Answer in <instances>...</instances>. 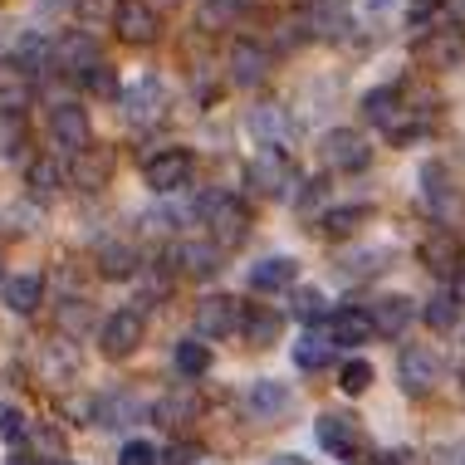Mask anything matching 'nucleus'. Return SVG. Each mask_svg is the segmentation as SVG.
Masks as SVG:
<instances>
[{"instance_id": "obj_1", "label": "nucleus", "mask_w": 465, "mask_h": 465, "mask_svg": "<svg viewBox=\"0 0 465 465\" xmlns=\"http://www.w3.org/2000/svg\"><path fill=\"white\" fill-rule=\"evenodd\" d=\"M245 186L260 192V196H274V201H294L304 177H299V167H294L289 153H280V147H260V153L250 157V167H245Z\"/></svg>"}, {"instance_id": "obj_2", "label": "nucleus", "mask_w": 465, "mask_h": 465, "mask_svg": "<svg viewBox=\"0 0 465 465\" xmlns=\"http://www.w3.org/2000/svg\"><path fill=\"white\" fill-rule=\"evenodd\" d=\"M196 211H201V221L211 225V245L216 250H235L250 235V206L241 196H231V192H206L196 201Z\"/></svg>"}, {"instance_id": "obj_3", "label": "nucleus", "mask_w": 465, "mask_h": 465, "mask_svg": "<svg viewBox=\"0 0 465 465\" xmlns=\"http://www.w3.org/2000/svg\"><path fill=\"white\" fill-rule=\"evenodd\" d=\"M411 59L421 69H465V25L456 20H436L411 40Z\"/></svg>"}, {"instance_id": "obj_4", "label": "nucleus", "mask_w": 465, "mask_h": 465, "mask_svg": "<svg viewBox=\"0 0 465 465\" xmlns=\"http://www.w3.org/2000/svg\"><path fill=\"white\" fill-rule=\"evenodd\" d=\"M421 201H426V211H431L446 231H450V221L465 216V196H460V186L450 182V172L441 167V162H426V167H421Z\"/></svg>"}, {"instance_id": "obj_5", "label": "nucleus", "mask_w": 465, "mask_h": 465, "mask_svg": "<svg viewBox=\"0 0 465 465\" xmlns=\"http://www.w3.org/2000/svg\"><path fill=\"white\" fill-rule=\"evenodd\" d=\"M319 157H323L329 172H362L372 162V147L358 128H329L323 143H319Z\"/></svg>"}, {"instance_id": "obj_6", "label": "nucleus", "mask_w": 465, "mask_h": 465, "mask_svg": "<svg viewBox=\"0 0 465 465\" xmlns=\"http://www.w3.org/2000/svg\"><path fill=\"white\" fill-rule=\"evenodd\" d=\"M192 172H196L192 147H162L157 157H147L143 177H147V186H153L157 196H172V192H182V186L192 182Z\"/></svg>"}, {"instance_id": "obj_7", "label": "nucleus", "mask_w": 465, "mask_h": 465, "mask_svg": "<svg viewBox=\"0 0 465 465\" xmlns=\"http://www.w3.org/2000/svg\"><path fill=\"white\" fill-rule=\"evenodd\" d=\"M98 40L89 30H69V35H59L54 45H49V69L54 74H69V79H84V69H94L98 64Z\"/></svg>"}, {"instance_id": "obj_8", "label": "nucleus", "mask_w": 465, "mask_h": 465, "mask_svg": "<svg viewBox=\"0 0 465 465\" xmlns=\"http://www.w3.org/2000/svg\"><path fill=\"white\" fill-rule=\"evenodd\" d=\"M313 431H319V446L329 450V456H338V460L362 456V426H358L353 411H323Z\"/></svg>"}, {"instance_id": "obj_9", "label": "nucleus", "mask_w": 465, "mask_h": 465, "mask_svg": "<svg viewBox=\"0 0 465 465\" xmlns=\"http://www.w3.org/2000/svg\"><path fill=\"white\" fill-rule=\"evenodd\" d=\"M49 137H54L59 153H74V157H79L84 147L94 143L89 113H84L79 104H54V108H49Z\"/></svg>"}, {"instance_id": "obj_10", "label": "nucleus", "mask_w": 465, "mask_h": 465, "mask_svg": "<svg viewBox=\"0 0 465 465\" xmlns=\"http://www.w3.org/2000/svg\"><path fill=\"white\" fill-rule=\"evenodd\" d=\"M309 40H343L353 25V0H304V20Z\"/></svg>"}, {"instance_id": "obj_11", "label": "nucleus", "mask_w": 465, "mask_h": 465, "mask_svg": "<svg viewBox=\"0 0 465 465\" xmlns=\"http://www.w3.org/2000/svg\"><path fill=\"white\" fill-rule=\"evenodd\" d=\"M113 30H118L128 45H157L162 40V15L147 5V0H118V10H113Z\"/></svg>"}, {"instance_id": "obj_12", "label": "nucleus", "mask_w": 465, "mask_h": 465, "mask_svg": "<svg viewBox=\"0 0 465 465\" xmlns=\"http://www.w3.org/2000/svg\"><path fill=\"white\" fill-rule=\"evenodd\" d=\"M397 377H401V392L407 397H431L436 382H441V358L426 353V348H407L397 358Z\"/></svg>"}, {"instance_id": "obj_13", "label": "nucleus", "mask_w": 465, "mask_h": 465, "mask_svg": "<svg viewBox=\"0 0 465 465\" xmlns=\"http://www.w3.org/2000/svg\"><path fill=\"white\" fill-rule=\"evenodd\" d=\"M118 98H123L128 123H137V128H147V123H157L162 113H167V89H162V79H137L128 89H118Z\"/></svg>"}, {"instance_id": "obj_14", "label": "nucleus", "mask_w": 465, "mask_h": 465, "mask_svg": "<svg viewBox=\"0 0 465 465\" xmlns=\"http://www.w3.org/2000/svg\"><path fill=\"white\" fill-rule=\"evenodd\" d=\"M245 128H250V137H255L260 147H280V153H284V147L294 143V118H289V108H280V104L250 108Z\"/></svg>"}, {"instance_id": "obj_15", "label": "nucleus", "mask_w": 465, "mask_h": 465, "mask_svg": "<svg viewBox=\"0 0 465 465\" xmlns=\"http://www.w3.org/2000/svg\"><path fill=\"white\" fill-rule=\"evenodd\" d=\"M143 329H147V323H143V313H137V309H118L104 323L98 343H104L108 358H128V353H137V343H143Z\"/></svg>"}, {"instance_id": "obj_16", "label": "nucleus", "mask_w": 465, "mask_h": 465, "mask_svg": "<svg viewBox=\"0 0 465 465\" xmlns=\"http://www.w3.org/2000/svg\"><path fill=\"white\" fill-rule=\"evenodd\" d=\"M241 329V304L231 294H206L196 304V333L201 338H225Z\"/></svg>"}, {"instance_id": "obj_17", "label": "nucleus", "mask_w": 465, "mask_h": 465, "mask_svg": "<svg viewBox=\"0 0 465 465\" xmlns=\"http://www.w3.org/2000/svg\"><path fill=\"white\" fill-rule=\"evenodd\" d=\"M270 49L260 45V40H235L231 45V79L241 84V89H255V84H265L270 79Z\"/></svg>"}, {"instance_id": "obj_18", "label": "nucleus", "mask_w": 465, "mask_h": 465, "mask_svg": "<svg viewBox=\"0 0 465 465\" xmlns=\"http://www.w3.org/2000/svg\"><path fill=\"white\" fill-rule=\"evenodd\" d=\"M411 319H417V304H411L407 294H382L368 309V323H372L377 338H401V333L411 329Z\"/></svg>"}, {"instance_id": "obj_19", "label": "nucleus", "mask_w": 465, "mask_h": 465, "mask_svg": "<svg viewBox=\"0 0 465 465\" xmlns=\"http://www.w3.org/2000/svg\"><path fill=\"white\" fill-rule=\"evenodd\" d=\"M417 260H421L426 270H436V274H456L460 270V241H456V231L436 225V231L417 245Z\"/></svg>"}, {"instance_id": "obj_20", "label": "nucleus", "mask_w": 465, "mask_h": 465, "mask_svg": "<svg viewBox=\"0 0 465 465\" xmlns=\"http://www.w3.org/2000/svg\"><path fill=\"white\" fill-rule=\"evenodd\" d=\"M30 98H35V74H25L15 59H5L0 64V113H20L30 108Z\"/></svg>"}, {"instance_id": "obj_21", "label": "nucleus", "mask_w": 465, "mask_h": 465, "mask_svg": "<svg viewBox=\"0 0 465 465\" xmlns=\"http://www.w3.org/2000/svg\"><path fill=\"white\" fill-rule=\"evenodd\" d=\"M372 338V323H368V309H338L333 319H329V343L333 348H358V343H368Z\"/></svg>"}, {"instance_id": "obj_22", "label": "nucleus", "mask_w": 465, "mask_h": 465, "mask_svg": "<svg viewBox=\"0 0 465 465\" xmlns=\"http://www.w3.org/2000/svg\"><path fill=\"white\" fill-rule=\"evenodd\" d=\"M172 260H177L182 274H192V280H216L221 274V250L211 241H186V245H177Z\"/></svg>"}, {"instance_id": "obj_23", "label": "nucleus", "mask_w": 465, "mask_h": 465, "mask_svg": "<svg viewBox=\"0 0 465 465\" xmlns=\"http://www.w3.org/2000/svg\"><path fill=\"white\" fill-rule=\"evenodd\" d=\"M289 407V387L284 382H250V392H245V411L255 421H270V417H280V411Z\"/></svg>"}, {"instance_id": "obj_24", "label": "nucleus", "mask_w": 465, "mask_h": 465, "mask_svg": "<svg viewBox=\"0 0 465 465\" xmlns=\"http://www.w3.org/2000/svg\"><path fill=\"white\" fill-rule=\"evenodd\" d=\"M108 177H113V153H108V147L89 143L79 157H74V182H79V186L98 192V186H108Z\"/></svg>"}, {"instance_id": "obj_25", "label": "nucleus", "mask_w": 465, "mask_h": 465, "mask_svg": "<svg viewBox=\"0 0 465 465\" xmlns=\"http://www.w3.org/2000/svg\"><path fill=\"white\" fill-rule=\"evenodd\" d=\"M294 274H299V265L289 255H270V260H260V265L250 270V289H255V294H274V289L294 284Z\"/></svg>"}, {"instance_id": "obj_26", "label": "nucleus", "mask_w": 465, "mask_h": 465, "mask_svg": "<svg viewBox=\"0 0 465 465\" xmlns=\"http://www.w3.org/2000/svg\"><path fill=\"white\" fill-rule=\"evenodd\" d=\"M153 417L162 426H186V421H196L201 417V392H192V387H177V392H167L153 407Z\"/></svg>"}, {"instance_id": "obj_27", "label": "nucleus", "mask_w": 465, "mask_h": 465, "mask_svg": "<svg viewBox=\"0 0 465 465\" xmlns=\"http://www.w3.org/2000/svg\"><path fill=\"white\" fill-rule=\"evenodd\" d=\"M0 294H5L10 313H35L45 304V280H40V274H15V280L0 284Z\"/></svg>"}, {"instance_id": "obj_28", "label": "nucleus", "mask_w": 465, "mask_h": 465, "mask_svg": "<svg viewBox=\"0 0 465 465\" xmlns=\"http://www.w3.org/2000/svg\"><path fill=\"white\" fill-rule=\"evenodd\" d=\"M25 182H30L35 196H54L59 186L69 182V172H64V162H59L54 153H45V157H35L30 167H25Z\"/></svg>"}, {"instance_id": "obj_29", "label": "nucleus", "mask_w": 465, "mask_h": 465, "mask_svg": "<svg viewBox=\"0 0 465 465\" xmlns=\"http://www.w3.org/2000/svg\"><path fill=\"white\" fill-rule=\"evenodd\" d=\"M89 411H94L98 426H128L137 411H143V401H137L133 392H108V397H98Z\"/></svg>"}, {"instance_id": "obj_30", "label": "nucleus", "mask_w": 465, "mask_h": 465, "mask_svg": "<svg viewBox=\"0 0 465 465\" xmlns=\"http://www.w3.org/2000/svg\"><path fill=\"white\" fill-rule=\"evenodd\" d=\"M372 221V206H333L319 216V231L329 235V241H343V235H353L358 225Z\"/></svg>"}, {"instance_id": "obj_31", "label": "nucleus", "mask_w": 465, "mask_h": 465, "mask_svg": "<svg viewBox=\"0 0 465 465\" xmlns=\"http://www.w3.org/2000/svg\"><path fill=\"white\" fill-rule=\"evenodd\" d=\"M329 358H333L329 333H319V329L299 333V343H294V362H299L304 372H313V368H329Z\"/></svg>"}, {"instance_id": "obj_32", "label": "nucleus", "mask_w": 465, "mask_h": 465, "mask_svg": "<svg viewBox=\"0 0 465 465\" xmlns=\"http://www.w3.org/2000/svg\"><path fill=\"white\" fill-rule=\"evenodd\" d=\"M98 270H104L108 280H133L137 274V250L123 245V241H108L104 250H98Z\"/></svg>"}, {"instance_id": "obj_33", "label": "nucleus", "mask_w": 465, "mask_h": 465, "mask_svg": "<svg viewBox=\"0 0 465 465\" xmlns=\"http://www.w3.org/2000/svg\"><path fill=\"white\" fill-rule=\"evenodd\" d=\"M172 362H177V372L186 377V382H192V377H206V372H211V343H201V338H186V343H177Z\"/></svg>"}, {"instance_id": "obj_34", "label": "nucleus", "mask_w": 465, "mask_h": 465, "mask_svg": "<svg viewBox=\"0 0 465 465\" xmlns=\"http://www.w3.org/2000/svg\"><path fill=\"white\" fill-rule=\"evenodd\" d=\"M241 329H245V338H250L255 348H270L274 338H280V313L250 309V313H241Z\"/></svg>"}, {"instance_id": "obj_35", "label": "nucleus", "mask_w": 465, "mask_h": 465, "mask_svg": "<svg viewBox=\"0 0 465 465\" xmlns=\"http://www.w3.org/2000/svg\"><path fill=\"white\" fill-rule=\"evenodd\" d=\"M421 319H426V329L446 333V329H456V319H460V304H456L450 294H431V299H426V309H421Z\"/></svg>"}, {"instance_id": "obj_36", "label": "nucleus", "mask_w": 465, "mask_h": 465, "mask_svg": "<svg viewBox=\"0 0 465 465\" xmlns=\"http://www.w3.org/2000/svg\"><path fill=\"white\" fill-rule=\"evenodd\" d=\"M245 15V0H201V25L206 30H225L231 20Z\"/></svg>"}, {"instance_id": "obj_37", "label": "nucleus", "mask_w": 465, "mask_h": 465, "mask_svg": "<svg viewBox=\"0 0 465 465\" xmlns=\"http://www.w3.org/2000/svg\"><path fill=\"white\" fill-rule=\"evenodd\" d=\"M84 89H89V94H98V98H118V74H113V64H108V59H98V64L94 69H84Z\"/></svg>"}, {"instance_id": "obj_38", "label": "nucleus", "mask_w": 465, "mask_h": 465, "mask_svg": "<svg viewBox=\"0 0 465 465\" xmlns=\"http://www.w3.org/2000/svg\"><path fill=\"white\" fill-rule=\"evenodd\" d=\"M338 387H343L348 397L368 392V387H372V362H362V358H353V362H343V368H338Z\"/></svg>"}, {"instance_id": "obj_39", "label": "nucleus", "mask_w": 465, "mask_h": 465, "mask_svg": "<svg viewBox=\"0 0 465 465\" xmlns=\"http://www.w3.org/2000/svg\"><path fill=\"white\" fill-rule=\"evenodd\" d=\"M25 153V118L0 113V157H20Z\"/></svg>"}, {"instance_id": "obj_40", "label": "nucleus", "mask_w": 465, "mask_h": 465, "mask_svg": "<svg viewBox=\"0 0 465 465\" xmlns=\"http://www.w3.org/2000/svg\"><path fill=\"white\" fill-rule=\"evenodd\" d=\"M74 15L84 25H113V10H118V0H69Z\"/></svg>"}, {"instance_id": "obj_41", "label": "nucleus", "mask_w": 465, "mask_h": 465, "mask_svg": "<svg viewBox=\"0 0 465 465\" xmlns=\"http://www.w3.org/2000/svg\"><path fill=\"white\" fill-rule=\"evenodd\" d=\"M294 313L313 323V319H323V313H329V304H323L319 289H299V294H294Z\"/></svg>"}, {"instance_id": "obj_42", "label": "nucleus", "mask_w": 465, "mask_h": 465, "mask_svg": "<svg viewBox=\"0 0 465 465\" xmlns=\"http://www.w3.org/2000/svg\"><path fill=\"white\" fill-rule=\"evenodd\" d=\"M30 441H35V450H40L45 460L64 456V441H59V431H49V426H30Z\"/></svg>"}, {"instance_id": "obj_43", "label": "nucleus", "mask_w": 465, "mask_h": 465, "mask_svg": "<svg viewBox=\"0 0 465 465\" xmlns=\"http://www.w3.org/2000/svg\"><path fill=\"white\" fill-rule=\"evenodd\" d=\"M59 329H64V333H84V329H89V309H84L79 299H69V304L59 309Z\"/></svg>"}, {"instance_id": "obj_44", "label": "nucleus", "mask_w": 465, "mask_h": 465, "mask_svg": "<svg viewBox=\"0 0 465 465\" xmlns=\"http://www.w3.org/2000/svg\"><path fill=\"white\" fill-rule=\"evenodd\" d=\"M118 465H157V450L147 441H128V446H123V456H118Z\"/></svg>"}, {"instance_id": "obj_45", "label": "nucleus", "mask_w": 465, "mask_h": 465, "mask_svg": "<svg viewBox=\"0 0 465 465\" xmlns=\"http://www.w3.org/2000/svg\"><path fill=\"white\" fill-rule=\"evenodd\" d=\"M323 192H329V182H323V177H313V182H304V186H299V211H313V206H319V201H323Z\"/></svg>"}, {"instance_id": "obj_46", "label": "nucleus", "mask_w": 465, "mask_h": 465, "mask_svg": "<svg viewBox=\"0 0 465 465\" xmlns=\"http://www.w3.org/2000/svg\"><path fill=\"white\" fill-rule=\"evenodd\" d=\"M382 260H392V250H368V255H353V274H377V270H387Z\"/></svg>"}, {"instance_id": "obj_47", "label": "nucleus", "mask_w": 465, "mask_h": 465, "mask_svg": "<svg viewBox=\"0 0 465 465\" xmlns=\"http://www.w3.org/2000/svg\"><path fill=\"white\" fill-rule=\"evenodd\" d=\"M20 431H25L20 411H0V436H20Z\"/></svg>"}, {"instance_id": "obj_48", "label": "nucleus", "mask_w": 465, "mask_h": 465, "mask_svg": "<svg viewBox=\"0 0 465 465\" xmlns=\"http://www.w3.org/2000/svg\"><path fill=\"white\" fill-rule=\"evenodd\" d=\"M436 10V0H411L407 5V15H411V25H426V15Z\"/></svg>"}, {"instance_id": "obj_49", "label": "nucleus", "mask_w": 465, "mask_h": 465, "mask_svg": "<svg viewBox=\"0 0 465 465\" xmlns=\"http://www.w3.org/2000/svg\"><path fill=\"white\" fill-rule=\"evenodd\" d=\"M446 294H450V299H456V304L465 309V265H460L456 274H450V289H446Z\"/></svg>"}, {"instance_id": "obj_50", "label": "nucleus", "mask_w": 465, "mask_h": 465, "mask_svg": "<svg viewBox=\"0 0 465 465\" xmlns=\"http://www.w3.org/2000/svg\"><path fill=\"white\" fill-rule=\"evenodd\" d=\"M274 465H304V460H299V456H284V460H274Z\"/></svg>"}, {"instance_id": "obj_51", "label": "nucleus", "mask_w": 465, "mask_h": 465, "mask_svg": "<svg viewBox=\"0 0 465 465\" xmlns=\"http://www.w3.org/2000/svg\"><path fill=\"white\" fill-rule=\"evenodd\" d=\"M0 284H5V274H0Z\"/></svg>"}]
</instances>
